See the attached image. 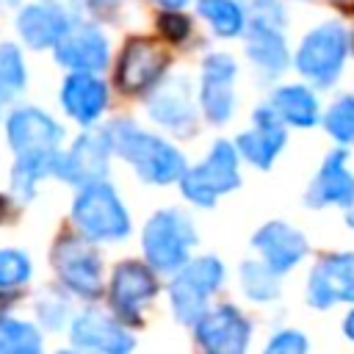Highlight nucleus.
<instances>
[{"instance_id": "obj_12", "label": "nucleus", "mask_w": 354, "mask_h": 354, "mask_svg": "<svg viewBox=\"0 0 354 354\" xmlns=\"http://www.w3.org/2000/svg\"><path fill=\"white\" fill-rule=\"evenodd\" d=\"M194 326L199 346L205 351H218V354H241L249 346V335H252V324L232 304L205 310Z\"/></svg>"}, {"instance_id": "obj_9", "label": "nucleus", "mask_w": 354, "mask_h": 354, "mask_svg": "<svg viewBox=\"0 0 354 354\" xmlns=\"http://www.w3.org/2000/svg\"><path fill=\"white\" fill-rule=\"evenodd\" d=\"M111 152H113V147H111L108 130H86L77 136V141L69 147V152L58 158L55 177H61L72 185L105 180Z\"/></svg>"}, {"instance_id": "obj_25", "label": "nucleus", "mask_w": 354, "mask_h": 354, "mask_svg": "<svg viewBox=\"0 0 354 354\" xmlns=\"http://www.w3.org/2000/svg\"><path fill=\"white\" fill-rule=\"evenodd\" d=\"M196 11L216 36H241L246 28V11L238 0H196Z\"/></svg>"}, {"instance_id": "obj_15", "label": "nucleus", "mask_w": 354, "mask_h": 354, "mask_svg": "<svg viewBox=\"0 0 354 354\" xmlns=\"http://www.w3.org/2000/svg\"><path fill=\"white\" fill-rule=\"evenodd\" d=\"M304 199L310 207H332L335 205V207L354 210V174L348 171L346 149H332L324 158Z\"/></svg>"}, {"instance_id": "obj_16", "label": "nucleus", "mask_w": 354, "mask_h": 354, "mask_svg": "<svg viewBox=\"0 0 354 354\" xmlns=\"http://www.w3.org/2000/svg\"><path fill=\"white\" fill-rule=\"evenodd\" d=\"M307 301L326 310L337 301H354V254H329L318 260L307 282Z\"/></svg>"}, {"instance_id": "obj_37", "label": "nucleus", "mask_w": 354, "mask_h": 354, "mask_svg": "<svg viewBox=\"0 0 354 354\" xmlns=\"http://www.w3.org/2000/svg\"><path fill=\"white\" fill-rule=\"evenodd\" d=\"M8 216H11V199L0 194V224H3V221H6Z\"/></svg>"}, {"instance_id": "obj_29", "label": "nucleus", "mask_w": 354, "mask_h": 354, "mask_svg": "<svg viewBox=\"0 0 354 354\" xmlns=\"http://www.w3.org/2000/svg\"><path fill=\"white\" fill-rule=\"evenodd\" d=\"M324 124L335 141L351 144L354 141V94H343L324 116Z\"/></svg>"}, {"instance_id": "obj_2", "label": "nucleus", "mask_w": 354, "mask_h": 354, "mask_svg": "<svg viewBox=\"0 0 354 354\" xmlns=\"http://www.w3.org/2000/svg\"><path fill=\"white\" fill-rule=\"evenodd\" d=\"M111 147L119 158H124L144 183L152 185H169L177 183L185 171V160L177 147H171L166 138L141 130L130 119H116L111 127Z\"/></svg>"}, {"instance_id": "obj_35", "label": "nucleus", "mask_w": 354, "mask_h": 354, "mask_svg": "<svg viewBox=\"0 0 354 354\" xmlns=\"http://www.w3.org/2000/svg\"><path fill=\"white\" fill-rule=\"evenodd\" d=\"M122 3H124V0H86V8H88L94 17L105 19V17H113V14L122 8Z\"/></svg>"}, {"instance_id": "obj_11", "label": "nucleus", "mask_w": 354, "mask_h": 354, "mask_svg": "<svg viewBox=\"0 0 354 354\" xmlns=\"http://www.w3.org/2000/svg\"><path fill=\"white\" fill-rule=\"evenodd\" d=\"M235 75L238 66L227 53H210L202 61V111L213 124H224L235 111Z\"/></svg>"}, {"instance_id": "obj_5", "label": "nucleus", "mask_w": 354, "mask_h": 354, "mask_svg": "<svg viewBox=\"0 0 354 354\" xmlns=\"http://www.w3.org/2000/svg\"><path fill=\"white\" fill-rule=\"evenodd\" d=\"M238 149L230 141H216L210 152L191 169L180 174V191L188 202L199 207H213L221 194H230L232 188L241 185V171H238Z\"/></svg>"}, {"instance_id": "obj_27", "label": "nucleus", "mask_w": 354, "mask_h": 354, "mask_svg": "<svg viewBox=\"0 0 354 354\" xmlns=\"http://www.w3.org/2000/svg\"><path fill=\"white\" fill-rule=\"evenodd\" d=\"M41 351V335L33 324L0 315V354H36Z\"/></svg>"}, {"instance_id": "obj_41", "label": "nucleus", "mask_w": 354, "mask_h": 354, "mask_svg": "<svg viewBox=\"0 0 354 354\" xmlns=\"http://www.w3.org/2000/svg\"><path fill=\"white\" fill-rule=\"evenodd\" d=\"M351 41H354V36H351Z\"/></svg>"}, {"instance_id": "obj_10", "label": "nucleus", "mask_w": 354, "mask_h": 354, "mask_svg": "<svg viewBox=\"0 0 354 354\" xmlns=\"http://www.w3.org/2000/svg\"><path fill=\"white\" fill-rule=\"evenodd\" d=\"M169 66V55L160 44L152 39H130L119 55V69H116V83L127 94L149 91Z\"/></svg>"}, {"instance_id": "obj_40", "label": "nucleus", "mask_w": 354, "mask_h": 354, "mask_svg": "<svg viewBox=\"0 0 354 354\" xmlns=\"http://www.w3.org/2000/svg\"><path fill=\"white\" fill-rule=\"evenodd\" d=\"M348 224H351V227H354V213H351V216H348Z\"/></svg>"}, {"instance_id": "obj_34", "label": "nucleus", "mask_w": 354, "mask_h": 354, "mask_svg": "<svg viewBox=\"0 0 354 354\" xmlns=\"http://www.w3.org/2000/svg\"><path fill=\"white\" fill-rule=\"evenodd\" d=\"M243 8H249V11H254V17H263V19H271V22H277L279 25V19H282V6H279V0H238Z\"/></svg>"}, {"instance_id": "obj_22", "label": "nucleus", "mask_w": 354, "mask_h": 354, "mask_svg": "<svg viewBox=\"0 0 354 354\" xmlns=\"http://www.w3.org/2000/svg\"><path fill=\"white\" fill-rule=\"evenodd\" d=\"M69 340L77 348H94L108 354H124L133 348V337L124 332V326L97 310H88L72 321Z\"/></svg>"}, {"instance_id": "obj_19", "label": "nucleus", "mask_w": 354, "mask_h": 354, "mask_svg": "<svg viewBox=\"0 0 354 354\" xmlns=\"http://www.w3.org/2000/svg\"><path fill=\"white\" fill-rule=\"evenodd\" d=\"M252 246L263 254V263L268 268H274L279 277L288 274L307 254V238L299 230H293L290 224H285V221H268V224H263L254 232Z\"/></svg>"}, {"instance_id": "obj_20", "label": "nucleus", "mask_w": 354, "mask_h": 354, "mask_svg": "<svg viewBox=\"0 0 354 354\" xmlns=\"http://www.w3.org/2000/svg\"><path fill=\"white\" fill-rule=\"evenodd\" d=\"M69 25H72L69 14L55 0L28 3L19 11V17H17V30H19V36L25 39V44L30 50H47V47H53L69 30Z\"/></svg>"}, {"instance_id": "obj_14", "label": "nucleus", "mask_w": 354, "mask_h": 354, "mask_svg": "<svg viewBox=\"0 0 354 354\" xmlns=\"http://www.w3.org/2000/svg\"><path fill=\"white\" fill-rule=\"evenodd\" d=\"M147 111L152 122L160 127L177 133V136H191L194 130V100H191V80L185 75H171L166 77L147 100Z\"/></svg>"}, {"instance_id": "obj_3", "label": "nucleus", "mask_w": 354, "mask_h": 354, "mask_svg": "<svg viewBox=\"0 0 354 354\" xmlns=\"http://www.w3.org/2000/svg\"><path fill=\"white\" fill-rule=\"evenodd\" d=\"M72 221L91 243L122 241L130 232V216L113 185L105 180L80 185L72 202Z\"/></svg>"}, {"instance_id": "obj_8", "label": "nucleus", "mask_w": 354, "mask_h": 354, "mask_svg": "<svg viewBox=\"0 0 354 354\" xmlns=\"http://www.w3.org/2000/svg\"><path fill=\"white\" fill-rule=\"evenodd\" d=\"M53 268L58 279L83 299H97L102 290V260L88 238L61 235L53 246Z\"/></svg>"}, {"instance_id": "obj_28", "label": "nucleus", "mask_w": 354, "mask_h": 354, "mask_svg": "<svg viewBox=\"0 0 354 354\" xmlns=\"http://www.w3.org/2000/svg\"><path fill=\"white\" fill-rule=\"evenodd\" d=\"M241 285L252 301H271L279 296V274L266 263L246 260L241 266Z\"/></svg>"}, {"instance_id": "obj_36", "label": "nucleus", "mask_w": 354, "mask_h": 354, "mask_svg": "<svg viewBox=\"0 0 354 354\" xmlns=\"http://www.w3.org/2000/svg\"><path fill=\"white\" fill-rule=\"evenodd\" d=\"M14 299H17V296L11 293V288H0V315L8 310V304H11Z\"/></svg>"}, {"instance_id": "obj_38", "label": "nucleus", "mask_w": 354, "mask_h": 354, "mask_svg": "<svg viewBox=\"0 0 354 354\" xmlns=\"http://www.w3.org/2000/svg\"><path fill=\"white\" fill-rule=\"evenodd\" d=\"M343 332H346L348 340H354V310L346 315V321H343Z\"/></svg>"}, {"instance_id": "obj_31", "label": "nucleus", "mask_w": 354, "mask_h": 354, "mask_svg": "<svg viewBox=\"0 0 354 354\" xmlns=\"http://www.w3.org/2000/svg\"><path fill=\"white\" fill-rule=\"evenodd\" d=\"M36 315L47 329H58L69 315V301L64 296H58L55 290H50L36 301Z\"/></svg>"}, {"instance_id": "obj_18", "label": "nucleus", "mask_w": 354, "mask_h": 354, "mask_svg": "<svg viewBox=\"0 0 354 354\" xmlns=\"http://www.w3.org/2000/svg\"><path fill=\"white\" fill-rule=\"evenodd\" d=\"M252 122H254V127L238 136L235 149H238V155L246 158L252 166L268 169V166L277 160V155L282 152V147H285V138H288L285 122H282L268 105L257 108L254 116H252Z\"/></svg>"}, {"instance_id": "obj_33", "label": "nucleus", "mask_w": 354, "mask_h": 354, "mask_svg": "<svg viewBox=\"0 0 354 354\" xmlns=\"http://www.w3.org/2000/svg\"><path fill=\"white\" fill-rule=\"evenodd\" d=\"M266 351L268 354H301V351H307V337L296 329H279L268 340Z\"/></svg>"}, {"instance_id": "obj_30", "label": "nucleus", "mask_w": 354, "mask_h": 354, "mask_svg": "<svg viewBox=\"0 0 354 354\" xmlns=\"http://www.w3.org/2000/svg\"><path fill=\"white\" fill-rule=\"evenodd\" d=\"M30 260L19 249H0V288H19L30 279Z\"/></svg>"}, {"instance_id": "obj_17", "label": "nucleus", "mask_w": 354, "mask_h": 354, "mask_svg": "<svg viewBox=\"0 0 354 354\" xmlns=\"http://www.w3.org/2000/svg\"><path fill=\"white\" fill-rule=\"evenodd\" d=\"M158 293V282L152 277V271L144 263L127 260L119 263L111 279V304L116 310V315L127 324H141V304H147L152 296Z\"/></svg>"}, {"instance_id": "obj_26", "label": "nucleus", "mask_w": 354, "mask_h": 354, "mask_svg": "<svg viewBox=\"0 0 354 354\" xmlns=\"http://www.w3.org/2000/svg\"><path fill=\"white\" fill-rule=\"evenodd\" d=\"M25 83H28V72H25L19 47L11 41H3L0 44V119L6 116L14 97L22 94Z\"/></svg>"}, {"instance_id": "obj_6", "label": "nucleus", "mask_w": 354, "mask_h": 354, "mask_svg": "<svg viewBox=\"0 0 354 354\" xmlns=\"http://www.w3.org/2000/svg\"><path fill=\"white\" fill-rule=\"evenodd\" d=\"M348 47V30L340 22H321L301 39L296 50V69L318 88H326L340 77Z\"/></svg>"}, {"instance_id": "obj_32", "label": "nucleus", "mask_w": 354, "mask_h": 354, "mask_svg": "<svg viewBox=\"0 0 354 354\" xmlns=\"http://www.w3.org/2000/svg\"><path fill=\"white\" fill-rule=\"evenodd\" d=\"M158 28H160V33H163L171 44H180V41L191 33V22H188V17L180 14V8H166V11L158 17Z\"/></svg>"}, {"instance_id": "obj_1", "label": "nucleus", "mask_w": 354, "mask_h": 354, "mask_svg": "<svg viewBox=\"0 0 354 354\" xmlns=\"http://www.w3.org/2000/svg\"><path fill=\"white\" fill-rule=\"evenodd\" d=\"M8 147L14 149L11 191L28 202L44 177H53L61 158L64 127L41 108H19L6 116Z\"/></svg>"}, {"instance_id": "obj_39", "label": "nucleus", "mask_w": 354, "mask_h": 354, "mask_svg": "<svg viewBox=\"0 0 354 354\" xmlns=\"http://www.w3.org/2000/svg\"><path fill=\"white\" fill-rule=\"evenodd\" d=\"M158 6H163V8H183L188 0H155Z\"/></svg>"}, {"instance_id": "obj_7", "label": "nucleus", "mask_w": 354, "mask_h": 354, "mask_svg": "<svg viewBox=\"0 0 354 354\" xmlns=\"http://www.w3.org/2000/svg\"><path fill=\"white\" fill-rule=\"evenodd\" d=\"M174 274L177 277L169 285V299H171L174 318L185 326H194L199 321V315L207 310V296L221 288L224 266H221L218 257L205 254V257L188 260Z\"/></svg>"}, {"instance_id": "obj_23", "label": "nucleus", "mask_w": 354, "mask_h": 354, "mask_svg": "<svg viewBox=\"0 0 354 354\" xmlns=\"http://www.w3.org/2000/svg\"><path fill=\"white\" fill-rule=\"evenodd\" d=\"M61 105L75 122L91 124L108 105V88L94 72H69L61 88Z\"/></svg>"}, {"instance_id": "obj_21", "label": "nucleus", "mask_w": 354, "mask_h": 354, "mask_svg": "<svg viewBox=\"0 0 354 354\" xmlns=\"http://www.w3.org/2000/svg\"><path fill=\"white\" fill-rule=\"evenodd\" d=\"M246 33V55L254 64V69L263 77H279L288 66V44L282 30L277 28V22L254 17L252 22H246L243 28Z\"/></svg>"}, {"instance_id": "obj_13", "label": "nucleus", "mask_w": 354, "mask_h": 354, "mask_svg": "<svg viewBox=\"0 0 354 354\" xmlns=\"http://www.w3.org/2000/svg\"><path fill=\"white\" fill-rule=\"evenodd\" d=\"M53 55L69 72H100L108 64V39L91 22L69 25V30L53 44Z\"/></svg>"}, {"instance_id": "obj_24", "label": "nucleus", "mask_w": 354, "mask_h": 354, "mask_svg": "<svg viewBox=\"0 0 354 354\" xmlns=\"http://www.w3.org/2000/svg\"><path fill=\"white\" fill-rule=\"evenodd\" d=\"M268 108L285 122L296 127H313L321 122V105L307 86H279L268 97Z\"/></svg>"}, {"instance_id": "obj_4", "label": "nucleus", "mask_w": 354, "mask_h": 354, "mask_svg": "<svg viewBox=\"0 0 354 354\" xmlns=\"http://www.w3.org/2000/svg\"><path fill=\"white\" fill-rule=\"evenodd\" d=\"M196 238H199L196 227L183 210L177 207L158 210L144 224V232H141L144 257L155 271L174 274L188 263V252L196 246Z\"/></svg>"}]
</instances>
